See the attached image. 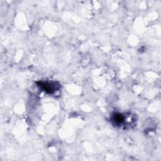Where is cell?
Instances as JSON below:
<instances>
[{"mask_svg":"<svg viewBox=\"0 0 161 161\" xmlns=\"http://www.w3.org/2000/svg\"><path fill=\"white\" fill-rule=\"evenodd\" d=\"M38 86L48 94H53L59 89L60 84L56 82L38 81L36 82Z\"/></svg>","mask_w":161,"mask_h":161,"instance_id":"cell-1","label":"cell"},{"mask_svg":"<svg viewBox=\"0 0 161 161\" xmlns=\"http://www.w3.org/2000/svg\"><path fill=\"white\" fill-rule=\"evenodd\" d=\"M111 121L114 125L116 126H121L125 123V116L121 113H114L111 116Z\"/></svg>","mask_w":161,"mask_h":161,"instance_id":"cell-2","label":"cell"}]
</instances>
